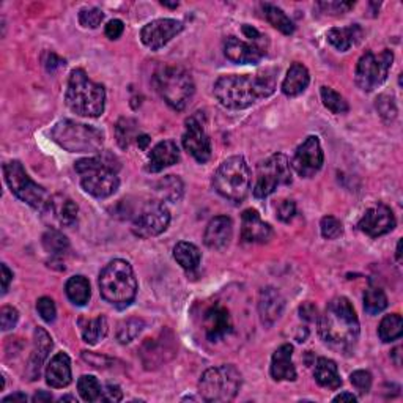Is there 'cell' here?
Returning a JSON list of instances; mask_svg holds the SVG:
<instances>
[{"label": "cell", "instance_id": "1", "mask_svg": "<svg viewBox=\"0 0 403 403\" xmlns=\"http://www.w3.org/2000/svg\"><path fill=\"white\" fill-rule=\"evenodd\" d=\"M277 73L279 69L267 68L255 74L220 76L213 88L214 97L227 109H246L274 93Z\"/></svg>", "mask_w": 403, "mask_h": 403}, {"label": "cell", "instance_id": "2", "mask_svg": "<svg viewBox=\"0 0 403 403\" xmlns=\"http://www.w3.org/2000/svg\"><path fill=\"white\" fill-rule=\"evenodd\" d=\"M318 334L323 344L334 351L348 355L355 350L361 327L355 309L345 296L327 302L323 315H320Z\"/></svg>", "mask_w": 403, "mask_h": 403}, {"label": "cell", "instance_id": "3", "mask_svg": "<svg viewBox=\"0 0 403 403\" xmlns=\"http://www.w3.org/2000/svg\"><path fill=\"white\" fill-rule=\"evenodd\" d=\"M76 170L80 175V185L85 192L97 199L111 197L117 192L120 180L117 176L118 161L111 155L85 157L76 162Z\"/></svg>", "mask_w": 403, "mask_h": 403}, {"label": "cell", "instance_id": "4", "mask_svg": "<svg viewBox=\"0 0 403 403\" xmlns=\"http://www.w3.org/2000/svg\"><path fill=\"white\" fill-rule=\"evenodd\" d=\"M65 101L76 115L97 118L104 112L106 90L101 84L88 79L84 69L78 68L69 74Z\"/></svg>", "mask_w": 403, "mask_h": 403}, {"label": "cell", "instance_id": "5", "mask_svg": "<svg viewBox=\"0 0 403 403\" xmlns=\"http://www.w3.org/2000/svg\"><path fill=\"white\" fill-rule=\"evenodd\" d=\"M101 296L118 309L128 307L137 295V279L131 264L117 258L107 263L99 274Z\"/></svg>", "mask_w": 403, "mask_h": 403}, {"label": "cell", "instance_id": "6", "mask_svg": "<svg viewBox=\"0 0 403 403\" xmlns=\"http://www.w3.org/2000/svg\"><path fill=\"white\" fill-rule=\"evenodd\" d=\"M50 137L69 153H99L104 143V134L99 129L73 120L57 123L50 131Z\"/></svg>", "mask_w": 403, "mask_h": 403}, {"label": "cell", "instance_id": "7", "mask_svg": "<svg viewBox=\"0 0 403 403\" xmlns=\"http://www.w3.org/2000/svg\"><path fill=\"white\" fill-rule=\"evenodd\" d=\"M155 85L161 98L175 111H183L191 101L195 85L185 68L166 65L155 74Z\"/></svg>", "mask_w": 403, "mask_h": 403}, {"label": "cell", "instance_id": "8", "mask_svg": "<svg viewBox=\"0 0 403 403\" xmlns=\"http://www.w3.org/2000/svg\"><path fill=\"white\" fill-rule=\"evenodd\" d=\"M213 185L218 194L232 202H241L248 197L250 170L244 157L232 156L220 164L213 176Z\"/></svg>", "mask_w": 403, "mask_h": 403}, {"label": "cell", "instance_id": "9", "mask_svg": "<svg viewBox=\"0 0 403 403\" xmlns=\"http://www.w3.org/2000/svg\"><path fill=\"white\" fill-rule=\"evenodd\" d=\"M241 388V374L230 364H222L204 372L199 381V393L206 402H230Z\"/></svg>", "mask_w": 403, "mask_h": 403}, {"label": "cell", "instance_id": "10", "mask_svg": "<svg viewBox=\"0 0 403 403\" xmlns=\"http://www.w3.org/2000/svg\"><path fill=\"white\" fill-rule=\"evenodd\" d=\"M3 175L6 185H8L11 192L15 194L19 200L25 202V204L41 213L49 211L52 197L46 192V189L36 185V183L30 178L21 162L10 161L3 164Z\"/></svg>", "mask_w": 403, "mask_h": 403}, {"label": "cell", "instance_id": "11", "mask_svg": "<svg viewBox=\"0 0 403 403\" xmlns=\"http://www.w3.org/2000/svg\"><path fill=\"white\" fill-rule=\"evenodd\" d=\"M290 183H292V166H290L285 155L276 153L257 166L252 192L257 199H264L279 186H285Z\"/></svg>", "mask_w": 403, "mask_h": 403}, {"label": "cell", "instance_id": "12", "mask_svg": "<svg viewBox=\"0 0 403 403\" xmlns=\"http://www.w3.org/2000/svg\"><path fill=\"white\" fill-rule=\"evenodd\" d=\"M394 54L393 50L384 49L380 54L367 50L358 62L356 66V85L362 92H374L388 79L390 68H393Z\"/></svg>", "mask_w": 403, "mask_h": 403}, {"label": "cell", "instance_id": "13", "mask_svg": "<svg viewBox=\"0 0 403 403\" xmlns=\"http://www.w3.org/2000/svg\"><path fill=\"white\" fill-rule=\"evenodd\" d=\"M202 327L204 336L211 344L222 342L235 332V321L230 309L222 302H213L202 313Z\"/></svg>", "mask_w": 403, "mask_h": 403}, {"label": "cell", "instance_id": "14", "mask_svg": "<svg viewBox=\"0 0 403 403\" xmlns=\"http://www.w3.org/2000/svg\"><path fill=\"white\" fill-rule=\"evenodd\" d=\"M170 224V213L162 202H148L132 220V233L139 238L157 236Z\"/></svg>", "mask_w": 403, "mask_h": 403}, {"label": "cell", "instance_id": "15", "mask_svg": "<svg viewBox=\"0 0 403 403\" xmlns=\"http://www.w3.org/2000/svg\"><path fill=\"white\" fill-rule=\"evenodd\" d=\"M325 155L321 150V143L317 136H309L298 148H296L292 166L295 172L302 178H312L315 174L320 172L323 167Z\"/></svg>", "mask_w": 403, "mask_h": 403}, {"label": "cell", "instance_id": "16", "mask_svg": "<svg viewBox=\"0 0 403 403\" xmlns=\"http://www.w3.org/2000/svg\"><path fill=\"white\" fill-rule=\"evenodd\" d=\"M268 40L243 41L236 36H227L224 41V54L227 59L238 65H257L267 55Z\"/></svg>", "mask_w": 403, "mask_h": 403}, {"label": "cell", "instance_id": "17", "mask_svg": "<svg viewBox=\"0 0 403 403\" xmlns=\"http://www.w3.org/2000/svg\"><path fill=\"white\" fill-rule=\"evenodd\" d=\"M183 147L195 161L204 164L211 157V141L205 126L197 117L186 120V131L183 134Z\"/></svg>", "mask_w": 403, "mask_h": 403}, {"label": "cell", "instance_id": "18", "mask_svg": "<svg viewBox=\"0 0 403 403\" xmlns=\"http://www.w3.org/2000/svg\"><path fill=\"white\" fill-rule=\"evenodd\" d=\"M183 22L176 19H156L148 22L141 31L142 43L151 50H157L166 46V44L175 38L183 30Z\"/></svg>", "mask_w": 403, "mask_h": 403}, {"label": "cell", "instance_id": "19", "mask_svg": "<svg viewBox=\"0 0 403 403\" xmlns=\"http://www.w3.org/2000/svg\"><path fill=\"white\" fill-rule=\"evenodd\" d=\"M395 227V216L393 210L384 204H376L375 206L369 208L364 213V216L359 219L358 229L370 238H378L386 235Z\"/></svg>", "mask_w": 403, "mask_h": 403}, {"label": "cell", "instance_id": "20", "mask_svg": "<svg viewBox=\"0 0 403 403\" xmlns=\"http://www.w3.org/2000/svg\"><path fill=\"white\" fill-rule=\"evenodd\" d=\"M273 236L271 225L262 220L255 210H246L241 216V238L246 243H267Z\"/></svg>", "mask_w": 403, "mask_h": 403}, {"label": "cell", "instance_id": "21", "mask_svg": "<svg viewBox=\"0 0 403 403\" xmlns=\"http://www.w3.org/2000/svg\"><path fill=\"white\" fill-rule=\"evenodd\" d=\"M283 307H285V299L282 298L279 290L273 287L262 290L258 298V315L264 326H273L281 318Z\"/></svg>", "mask_w": 403, "mask_h": 403}, {"label": "cell", "instance_id": "22", "mask_svg": "<svg viewBox=\"0 0 403 403\" xmlns=\"http://www.w3.org/2000/svg\"><path fill=\"white\" fill-rule=\"evenodd\" d=\"M233 236V222L227 216H216L208 222L204 241L210 249H225Z\"/></svg>", "mask_w": 403, "mask_h": 403}, {"label": "cell", "instance_id": "23", "mask_svg": "<svg viewBox=\"0 0 403 403\" xmlns=\"http://www.w3.org/2000/svg\"><path fill=\"white\" fill-rule=\"evenodd\" d=\"M34 342H35L34 351H31L30 355L27 369H25V375L29 376L30 381H34L40 376L43 364L46 361L50 348H52V339H50L48 331H44L43 327H36L35 330Z\"/></svg>", "mask_w": 403, "mask_h": 403}, {"label": "cell", "instance_id": "24", "mask_svg": "<svg viewBox=\"0 0 403 403\" xmlns=\"http://www.w3.org/2000/svg\"><path fill=\"white\" fill-rule=\"evenodd\" d=\"M293 346L290 344H283L274 351L273 359H271V376L276 381H295L296 369L292 361Z\"/></svg>", "mask_w": 403, "mask_h": 403}, {"label": "cell", "instance_id": "25", "mask_svg": "<svg viewBox=\"0 0 403 403\" xmlns=\"http://www.w3.org/2000/svg\"><path fill=\"white\" fill-rule=\"evenodd\" d=\"M180 161V150L174 141H162L150 151L148 155V172H161L166 167L174 166Z\"/></svg>", "mask_w": 403, "mask_h": 403}, {"label": "cell", "instance_id": "26", "mask_svg": "<svg viewBox=\"0 0 403 403\" xmlns=\"http://www.w3.org/2000/svg\"><path fill=\"white\" fill-rule=\"evenodd\" d=\"M71 361H69L68 355L66 353H57L48 364L46 383L50 388L62 389L71 383Z\"/></svg>", "mask_w": 403, "mask_h": 403}, {"label": "cell", "instance_id": "27", "mask_svg": "<svg viewBox=\"0 0 403 403\" xmlns=\"http://www.w3.org/2000/svg\"><path fill=\"white\" fill-rule=\"evenodd\" d=\"M309 82H311V76H309L307 68L302 63L296 62L290 66L285 79L282 82V92L290 98L298 97L306 92Z\"/></svg>", "mask_w": 403, "mask_h": 403}, {"label": "cell", "instance_id": "28", "mask_svg": "<svg viewBox=\"0 0 403 403\" xmlns=\"http://www.w3.org/2000/svg\"><path fill=\"white\" fill-rule=\"evenodd\" d=\"M362 36H364V31L358 24L348 25V27L331 29L326 34V38L331 46L340 50V52H346L350 48L356 46V44L362 40Z\"/></svg>", "mask_w": 403, "mask_h": 403}, {"label": "cell", "instance_id": "29", "mask_svg": "<svg viewBox=\"0 0 403 403\" xmlns=\"http://www.w3.org/2000/svg\"><path fill=\"white\" fill-rule=\"evenodd\" d=\"M49 211L54 214L59 224L63 227H73L78 222L79 208L66 195H55V197H52Z\"/></svg>", "mask_w": 403, "mask_h": 403}, {"label": "cell", "instance_id": "30", "mask_svg": "<svg viewBox=\"0 0 403 403\" xmlns=\"http://www.w3.org/2000/svg\"><path fill=\"white\" fill-rule=\"evenodd\" d=\"M315 381H317L321 388L326 389H337L342 384V378L339 375L337 364L332 359L320 358L317 364H315L313 370Z\"/></svg>", "mask_w": 403, "mask_h": 403}, {"label": "cell", "instance_id": "31", "mask_svg": "<svg viewBox=\"0 0 403 403\" xmlns=\"http://www.w3.org/2000/svg\"><path fill=\"white\" fill-rule=\"evenodd\" d=\"M65 292L68 299L71 301L74 306H85L92 296L90 283H88L84 276L69 277V281L65 285Z\"/></svg>", "mask_w": 403, "mask_h": 403}, {"label": "cell", "instance_id": "32", "mask_svg": "<svg viewBox=\"0 0 403 403\" xmlns=\"http://www.w3.org/2000/svg\"><path fill=\"white\" fill-rule=\"evenodd\" d=\"M174 258L178 262V264H181V268L194 271L199 268L202 254L195 244L181 241L176 243V246L174 248Z\"/></svg>", "mask_w": 403, "mask_h": 403}, {"label": "cell", "instance_id": "33", "mask_svg": "<svg viewBox=\"0 0 403 403\" xmlns=\"http://www.w3.org/2000/svg\"><path fill=\"white\" fill-rule=\"evenodd\" d=\"M263 11H264V17L268 19V22L273 25L274 29L282 31L283 35L295 34L296 27L293 21L279 8V6L271 5V3H263Z\"/></svg>", "mask_w": 403, "mask_h": 403}, {"label": "cell", "instance_id": "34", "mask_svg": "<svg viewBox=\"0 0 403 403\" xmlns=\"http://www.w3.org/2000/svg\"><path fill=\"white\" fill-rule=\"evenodd\" d=\"M403 334V320L399 313L386 315L381 320L380 326H378V337H380L381 342L389 344L394 342V340L400 339Z\"/></svg>", "mask_w": 403, "mask_h": 403}, {"label": "cell", "instance_id": "35", "mask_svg": "<svg viewBox=\"0 0 403 403\" xmlns=\"http://www.w3.org/2000/svg\"><path fill=\"white\" fill-rule=\"evenodd\" d=\"M43 248L50 257L60 258L66 254L69 249L68 238L59 230H48L43 235Z\"/></svg>", "mask_w": 403, "mask_h": 403}, {"label": "cell", "instance_id": "36", "mask_svg": "<svg viewBox=\"0 0 403 403\" xmlns=\"http://www.w3.org/2000/svg\"><path fill=\"white\" fill-rule=\"evenodd\" d=\"M107 331H109V326H107L106 317L98 315V317L88 320L87 325L82 327V339L88 345H97L107 336Z\"/></svg>", "mask_w": 403, "mask_h": 403}, {"label": "cell", "instance_id": "37", "mask_svg": "<svg viewBox=\"0 0 403 403\" xmlns=\"http://www.w3.org/2000/svg\"><path fill=\"white\" fill-rule=\"evenodd\" d=\"M156 189L164 200L178 202L183 197V181L175 175L164 176V178L157 183Z\"/></svg>", "mask_w": 403, "mask_h": 403}, {"label": "cell", "instance_id": "38", "mask_svg": "<svg viewBox=\"0 0 403 403\" xmlns=\"http://www.w3.org/2000/svg\"><path fill=\"white\" fill-rule=\"evenodd\" d=\"M388 307V296L378 287H370L364 293V309L369 315L381 313Z\"/></svg>", "mask_w": 403, "mask_h": 403}, {"label": "cell", "instance_id": "39", "mask_svg": "<svg viewBox=\"0 0 403 403\" xmlns=\"http://www.w3.org/2000/svg\"><path fill=\"white\" fill-rule=\"evenodd\" d=\"M320 94H321V101H323V106L332 113H346L350 111V106L345 101V98L336 90H332L331 87H326V85L321 87Z\"/></svg>", "mask_w": 403, "mask_h": 403}, {"label": "cell", "instance_id": "40", "mask_svg": "<svg viewBox=\"0 0 403 403\" xmlns=\"http://www.w3.org/2000/svg\"><path fill=\"white\" fill-rule=\"evenodd\" d=\"M145 326V321L142 318H128L122 321V323L118 325V330H117V339L120 340V344H129L134 340L139 334L142 332Z\"/></svg>", "mask_w": 403, "mask_h": 403}, {"label": "cell", "instance_id": "41", "mask_svg": "<svg viewBox=\"0 0 403 403\" xmlns=\"http://www.w3.org/2000/svg\"><path fill=\"white\" fill-rule=\"evenodd\" d=\"M78 390L85 402L99 400L101 393H103L98 378L93 375H82L78 381Z\"/></svg>", "mask_w": 403, "mask_h": 403}, {"label": "cell", "instance_id": "42", "mask_svg": "<svg viewBox=\"0 0 403 403\" xmlns=\"http://www.w3.org/2000/svg\"><path fill=\"white\" fill-rule=\"evenodd\" d=\"M117 141L122 148H128L132 141H137V123L131 118H122L115 128Z\"/></svg>", "mask_w": 403, "mask_h": 403}, {"label": "cell", "instance_id": "43", "mask_svg": "<svg viewBox=\"0 0 403 403\" xmlns=\"http://www.w3.org/2000/svg\"><path fill=\"white\" fill-rule=\"evenodd\" d=\"M376 111L380 113V117L384 120V122H393V120L397 117V106L393 94H386L383 93L380 97L376 98Z\"/></svg>", "mask_w": 403, "mask_h": 403}, {"label": "cell", "instance_id": "44", "mask_svg": "<svg viewBox=\"0 0 403 403\" xmlns=\"http://www.w3.org/2000/svg\"><path fill=\"white\" fill-rule=\"evenodd\" d=\"M104 21L103 10L97 8V6H88V8H82L79 11V22L82 27L85 29H97Z\"/></svg>", "mask_w": 403, "mask_h": 403}, {"label": "cell", "instance_id": "45", "mask_svg": "<svg viewBox=\"0 0 403 403\" xmlns=\"http://www.w3.org/2000/svg\"><path fill=\"white\" fill-rule=\"evenodd\" d=\"M320 230L321 235L326 239H336L342 235V222L337 218L334 216H325L320 222Z\"/></svg>", "mask_w": 403, "mask_h": 403}, {"label": "cell", "instance_id": "46", "mask_svg": "<svg viewBox=\"0 0 403 403\" xmlns=\"http://www.w3.org/2000/svg\"><path fill=\"white\" fill-rule=\"evenodd\" d=\"M350 381L353 386L359 390V394H367L372 388V375L365 370L353 372L350 376Z\"/></svg>", "mask_w": 403, "mask_h": 403}, {"label": "cell", "instance_id": "47", "mask_svg": "<svg viewBox=\"0 0 403 403\" xmlns=\"http://www.w3.org/2000/svg\"><path fill=\"white\" fill-rule=\"evenodd\" d=\"M36 311H38V313H40V317L44 321H48V323H52V321L55 320L57 309H55L54 301L48 298V296H43V298L38 299Z\"/></svg>", "mask_w": 403, "mask_h": 403}, {"label": "cell", "instance_id": "48", "mask_svg": "<svg viewBox=\"0 0 403 403\" xmlns=\"http://www.w3.org/2000/svg\"><path fill=\"white\" fill-rule=\"evenodd\" d=\"M17 320H19V312L15 307H11V306L2 307V311H0V326H2L3 331L13 330V327L17 325Z\"/></svg>", "mask_w": 403, "mask_h": 403}, {"label": "cell", "instance_id": "49", "mask_svg": "<svg viewBox=\"0 0 403 403\" xmlns=\"http://www.w3.org/2000/svg\"><path fill=\"white\" fill-rule=\"evenodd\" d=\"M276 213L277 218H279L282 222H290L295 218L296 214V204L293 200H281L279 205L276 206Z\"/></svg>", "mask_w": 403, "mask_h": 403}, {"label": "cell", "instance_id": "50", "mask_svg": "<svg viewBox=\"0 0 403 403\" xmlns=\"http://www.w3.org/2000/svg\"><path fill=\"white\" fill-rule=\"evenodd\" d=\"M318 6L323 8L327 15H344L355 6V2H321Z\"/></svg>", "mask_w": 403, "mask_h": 403}, {"label": "cell", "instance_id": "51", "mask_svg": "<svg viewBox=\"0 0 403 403\" xmlns=\"http://www.w3.org/2000/svg\"><path fill=\"white\" fill-rule=\"evenodd\" d=\"M122 399H123L122 389L115 386V384H107V386L103 389V393H101V397H99V400L113 402V403L120 402Z\"/></svg>", "mask_w": 403, "mask_h": 403}, {"label": "cell", "instance_id": "52", "mask_svg": "<svg viewBox=\"0 0 403 403\" xmlns=\"http://www.w3.org/2000/svg\"><path fill=\"white\" fill-rule=\"evenodd\" d=\"M123 30H125V24L120 21V19H112V21L107 22L104 31L109 40H118V38L123 35Z\"/></svg>", "mask_w": 403, "mask_h": 403}, {"label": "cell", "instance_id": "53", "mask_svg": "<svg viewBox=\"0 0 403 403\" xmlns=\"http://www.w3.org/2000/svg\"><path fill=\"white\" fill-rule=\"evenodd\" d=\"M299 317L302 318V320H306V321H315L318 318V309H317V306L315 304H312V302H304V304H302L301 307H299Z\"/></svg>", "mask_w": 403, "mask_h": 403}, {"label": "cell", "instance_id": "54", "mask_svg": "<svg viewBox=\"0 0 403 403\" xmlns=\"http://www.w3.org/2000/svg\"><path fill=\"white\" fill-rule=\"evenodd\" d=\"M44 65H46L48 71L54 73L55 69L65 66V60H62L60 57L55 55L54 52H49V54H48V60H44Z\"/></svg>", "mask_w": 403, "mask_h": 403}, {"label": "cell", "instance_id": "55", "mask_svg": "<svg viewBox=\"0 0 403 403\" xmlns=\"http://www.w3.org/2000/svg\"><path fill=\"white\" fill-rule=\"evenodd\" d=\"M243 34L246 38H249V41H262V40H267V36H264L263 34H260L255 27H252V25L249 24H244L243 27Z\"/></svg>", "mask_w": 403, "mask_h": 403}, {"label": "cell", "instance_id": "56", "mask_svg": "<svg viewBox=\"0 0 403 403\" xmlns=\"http://www.w3.org/2000/svg\"><path fill=\"white\" fill-rule=\"evenodd\" d=\"M11 279H13V273L10 271V268L3 263L2 264V295H5L6 292H8Z\"/></svg>", "mask_w": 403, "mask_h": 403}, {"label": "cell", "instance_id": "57", "mask_svg": "<svg viewBox=\"0 0 403 403\" xmlns=\"http://www.w3.org/2000/svg\"><path fill=\"white\" fill-rule=\"evenodd\" d=\"M27 400V395L25 394H21V393H16V394H11L8 397H5V399L2 400L3 403H8V402H25Z\"/></svg>", "mask_w": 403, "mask_h": 403}, {"label": "cell", "instance_id": "58", "mask_svg": "<svg viewBox=\"0 0 403 403\" xmlns=\"http://www.w3.org/2000/svg\"><path fill=\"white\" fill-rule=\"evenodd\" d=\"M334 402H356V395L351 393H342L334 397Z\"/></svg>", "mask_w": 403, "mask_h": 403}, {"label": "cell", "instance_id": "59", "mask_svg": "<svg viewBox=\"0 0 403 403\" xmlns=\"http://www.w3.org/2000/svg\"><path fill=\"white\" fill-rule=\"evenodd\" d=\"M34 402H50L52 400V395L48 394V393H44V390H41V393H38L34 395V399H31Z\"/></svg>", "mask_w": 403, "mask_h": 403}, {"label": "cell", "instance_id": "60", "mask_svg": "<svg viewBox=\"0 0 403 403\" xmlns=\"http://www.w3.org/2000/svg\"><path fill=\"white\" fill-rule=\"evenodd\" d=\"M150 141H151V139H150L147 134H142V136L139 134V137H137V141H136V142H137V145H139V148L145 150V148H147V145L150 143Z\"/></svg>", "mask_w": 403, "mask_h": 403}, {"label": "cell", "instance_id": "61", "mask_svg": "<svg viewBox=\"0 0 403 403\" xmlns=\"http://www.w3.org/2000/svg\"><path fill=\"white\" fill-rule=\"evenodd\" d=\"M400 248H402V241L397 243V250H395V255H397V260L402 262V252H400Z\"/></svg>", "mask_w": 403, "mask_h": 403}, {"label": "cell", "instance_id": "62", "mask_svg": "<svg viewBox=\"0 0 403 403\" xmlns=\"http://www.w3.org/2000/svg\"><path fill=\"white\" fill-rule=\"evenodd\" d=\"M66 400H69V402H76V399H74V397H71V395L62 397V399H60V402H66Z\"/></svg>", "mask_w": 403, "mask_h": 403}, {"label": "cell", "instance_id": "63", "mask_svg": "<svg viewBox=\"0 0 403 403\" xmlns=\"http://www.w3.org/2000/svg\"><path fill=\"white\" fill-rule=\"evenodd\" d=\"M164 6H169V8H176L178 6V3H169V2H161Z\"/></svg>", "mask_w": 403, "mask_h": 403}]
</instances>
